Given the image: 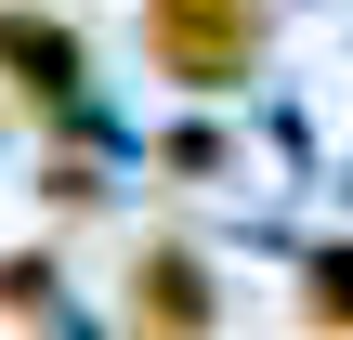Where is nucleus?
Returning a JSON list of instances; mask_svg holds the SVG:
<instances>
[{"mask_svg": "<svg viewBox=\"0 0 353 340\" xmlns=\"http://www.w3.org/2000/svg\"><path fill=\"white\" fill-rule=\"evenodd\" d=\"M0 66H13L26 92H52V105L79 92V39H65V26H26V13H0Z\"/></svg>", "mask_w": 353, "mask_h": 340, "instance_id": "7ed1b4c3", "label": "nucleus"}, {"mask_svg": "<svg viewBox=\"0 0 353 340\" xmlns=\"http://www.w3.org/2000/svg\"><path fill=\"white\" fill-rule=\"evenodd\" d=\"M131 314H144L157 340H196L210 328V275H196L183 249H144V262H131Z\"/></svg>", "mask_w": 353, "mask_h": 340, "instance_id": "f03ea898", "label": "nucleus"}, {"mask_svg": "<svg viewBox=\"0 0 353 340\" xmlns=\"http://www.w3.org/2000/svg\"><path fill=\"white\" fill-rule=\"evenodd\" d=\"M301 314H314V328H341V314H353V262H314V288H301Z\"/></svg>", "mask_w": 353, "mask_h": 340, "instance_id": "20e7f679", "label": "nucleus"}, {"mask_svg": "<svg viewBox=\"0 0 353 340\" xmlns=\"http://www.w3.org/2000/svg\"><path fill=\"white\" fill-rule=\"evenodd\" d=\"M144 52H157L183 92H236L249 52H262V0H157V13H144Z\"/></svg>", "mask_w": 353, "mask_h": 340, "instance_id": "f257e3e1", "label": "nucleus"}, {"mask_svg": "<svg viewBox=\"0 0 353 340\" xmlns=\"http://www.w3.org/2000/svg\"><path fill=\"white\" fill-rule=\"evenodd\" d=\"M0 314H52V275L39 262H0Z\"/></svg>", "mask_w": 353, "mask_h": 340, "instance_id": "39448f33", "label": "nucleus"}]
</instances>
